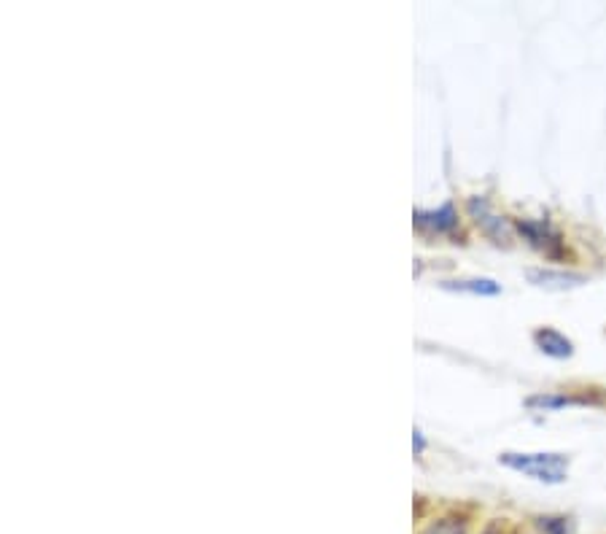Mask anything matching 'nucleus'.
<instances>
[{
  "label": "nucleus",
  "instance_id": "f257e3e1",
  "mask_svg": "<svg viewBox=\"0 0 606 534\" xmlns=\"http://www.w3.org/2000/svg\"><path fill=\"white\" fill-rule=\"evenodd\" d=\"M501 464L545 483H563L569 472V459L563 454H501Z\"/></svg>",
  "mask_w": 606,
  "mask_h": 534
},
{
  "label": "nucleus",
  "instance_id": "f03ea898",
  "mask_svg": "<svg viewBox=\"0 0 606 534\" xmlns=\"http://www.w3.org/2000/svg\"><path fill=\"white\" fill-rule=\"evenodd\" d=\"M518 230L526 235L531 246L545 251L547 257H558V254H563L561 235H558V232H555L547 222H520Z\"/></svg>",
  "mask_w": 606,
  "mask_h": 534
},
{
  "label": "nucleus",
  "instance_id": "7ed1b4c3",
  "mask_svg": "<svg viewBox=\"0 0 606 534\" xmlns=\"http://www.w3.org/2000/svg\"><path fill=\"white\" fill-rule=\"evenodd\" d=\"M415 224L426 232H437V235H445V232H453L458 227V216L456 208L450 203H445L437 211H415Z\"/></svg>",
  "mask_w": 606,
  "mask_h": 534
},
{
  "label": "nucleus",
  "instance_id": "20e7f679",
  "mask_svg": "<svg viewBox=\"0 0 606 534\" xmlns=\"http://www.w3.org/2000/svg\"><path fill=\"white\" fill-rule=\"evenodd\" d=\"M469 211H472V216H475L477 227H483L485 235H491L493 241L496 243L510 241V232H507L504 222H501L496 214H491V208H488L485 200H480V197H472V200H469Z\"/></svg>",
  "mask_w": 606,
  "mask_h": 534
},
{
  "label": "nucleus",
  "instance_id": "39448f33",
  "mask_svg": "<svg viewBox=\"0 0 606 534\" xmlns=\"http://www.w3.org/2000/svg\"><path fill=\"white\" fill-rule=\"evenodd\" d=\"M534 343L547 356H555V359H566V356L574 354V343H571L566 335H561L558 330H550V327H542V330L534 332Z\"/></svg>",
  "mask_w": 606,
  "mask_h": 534
},
{
  "label": "nucleus",
  "instance_id": "423d86ee",
  "mask_svg": "<svg viewBox=\"0 0 606 534\" xmlns=\"http://www.w3.org/2000/svg\"><path fill=\"white\" fill-rule=\"evenodd\" d=\"M528 278L536 286H547V289H566V286L585 284V276L577 273H555V270H528Z\"/></svg>",
  "mask_w": 606,
  "mask_h": 534
},
{
  "label": "nucleus",
  "instance_id": "0eeeda50",
  "mask_svg": "<svg viewBox=\"0 0 606 534\" xmlns=\"http://www.w3.org/2000/svg\"><path fill=\"white\" fill-rule=\"evenodd\" d=\"M442 289H448V292H469V294H499L501 286L491 278H464V281H445Z\"/></svg>",
  "mask_w": 606,
  "mask_h": 534
},
{
  "label": "nucleus",
  "instance_id": "6e6552de",
  "mask_svg": "<svg viewBox=\"0 0 606 534\" xmlns=\"http://www.w3.org/2000/svg\"><path fill=\"white\" fill-rule=\"evenodd\" d=\"M423 534H466V524L456 518H442V521H434Z\"/></svg>",
  "mask_w": 606,
  "mask_h": 534
}]
</instances>
